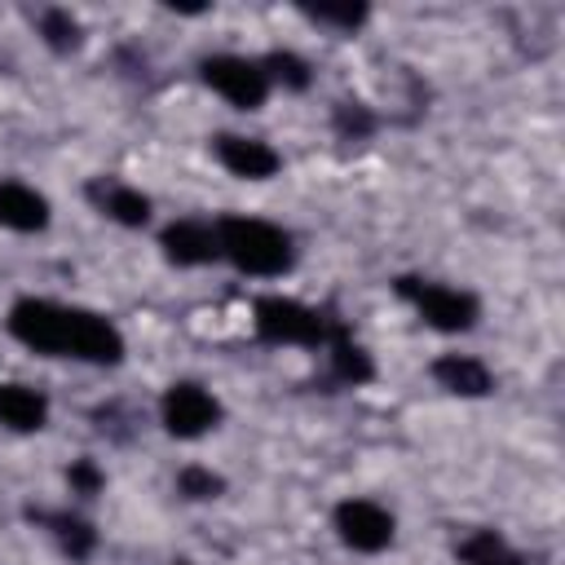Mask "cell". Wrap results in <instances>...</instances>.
<instances>
[{"mask_svg":"<svg viewBox=\"0 0 565 565\" xmlns=\"http://www.w3.org/2000/svg\"><path fill=\"white\" fill-rule=\"evenodd\" d=\"M216 243H221V256L234 269L256 274V278H278L296 260L291 238L278 225L256 221V216H221L216 221Z\"/></svg>","mask_w":565,"mask_h":565,"instance_id":"cell-1","label":"cell"},{"mask_svg":"<svg viewBox=\"0 0 565 565\" xmlns=\"http://www.w3.org/2000/svg\"><path fill=\"white\" fill-rule=\"evenodd\" d=\"M252 322H256V335L265 344H327L340 327L331 313L309 309V305L287 300V296H260L252 309Z\"/></svg>","mask_w":565,"mask_h":565,"instance_id":"cell-2","label":"cell"},{"mask_svg":"<svg viewBox=\"0 0 565 565\" xmlns=\"http://www.w3.org/2000/svg\"><path fill=\"white\" fill-rule=\"evenodd\" d=\"M402 300H411L419 309V318L437 331H468L481 313L477 296L472 291H459V287H446V282H428V278H397L393 282Z\"/></svg>","mask_w":565,"mask_h":565,"instance_id":"cell-3","label":"cell"},{"mask_svg":"<svg viewBox=\"0 0 565 565\" xmlns=\"http://www.w3.org/2000/svg\"><path fill=\"white\" fill-rule=\"evenodd\" d=\"M71 313L66 305H53V300H18L9 309V331L13 340H22L26 349L44 353V358H71Z\"/></svg>","mask_w":565,"mask_h":565,"instance_id":"cell-4","label":"cell"},{"mask_svg":"<svg viewBox=\"0 0 565 565\" xmlns=\"http://www.w3.org/2000/svg\"><path fill=\"white\" fill-rule=\"evenodd\" d=\"M203 79L238 110H256L265 106L269 97V79L260 71V62H247V57H234V53H216L203 62Z\"/></svg>","mask_w":565,"mask_h":565,"instance_id":"cell-5","label":"cell"},{"mask_svg":"<svg viewBox=\"0 0 565 565\" xmlns=\"http://www.w3.org/2000/svg\"><path fill=\"white\" fill-rule=\"evenodd\" d=\"M159 411H163V428H168L172 437H203V433L221 419V402H216L203 384H194V380L168 384Z\"/></svg>","mask_w":565,"mask_h":565,"instance_id":"cell-6","label":"cell"},{"mask_svg":"<svg viewBox=\"0 0 565 565\" xmlns=\"http://www.w3.org/2000/svg\"><path fill=\"white\" fill-rule=\"evenodd\" d=\"M335 530L353 552H384L393 543V516L371 499H344L335 508Z\"/></svg>","mask_w":565,"mask_h":565,"instance_id":"cell-7","label":"cell"},{"mask_svg":"<svg viewBox=\"0 0 565 565\" xmlns=\"http://www.w3.org/2000/svg\"><path fill=\"white\" fill-rule=\"evenodd\" d=\"M71 358L79 362H97V366H115L124 358V335L115 322H106L93 309H75L71 313Z\"/></svg>","mask_w":565,"mask_h":565,"instance_id":"cell-8","label":"cell"},{"mask_svg":"<svg viewBox=\"0 0 565 565\" xmlns=\"http://www.w3.org/2000/svg\"><path fill=\"white\" fill-rule=\"evenodd\" d=\"M216 159H221L234 177H243V181H265V177H274V172L282 168V159H278L274 146L256 141V137H234V132L216 137Z\"/></svg>","mask_w":565,"mask_h":565,"instance_id":"cell-9","label":"cell"},{"mask_svg":"<svg viewBox=\"0 0 565 565\" xmlns=\"http://www.w3.org/2000/svg\"><path fill=\"white\" fill-rule=\"evenodd\" d=\"M163 256L172 260V265H207V260H216L221 256V243H216V225H207V221H172L168 230H163Z\"/></svg>","mask_w":565,"mask_h":565,"instance_id":"cell-10","label":"cell"},{"mask_svg":"<svg viewBox=\"0 0 565 565\" xmlns=\"http://www.w3.org/2000/svg\"><path fill=\"white\" fill-rule=\"evenodd\" d=\"M88 199L102 216L119 221V225H146L150 221V199L141 190H132L128 181H115V177H97L88 181Z\"/></svg>","mask_w":565,"mask_h":565,"instance_id":"cell-11","label":"cell"},{"mask_svg":"<svg viewBox=\"0 0 565 565\" xmlns=\"http://www.w3.org/2000/svg\"><path fill=\"white\" fill-rule=\"evenodd\" d=\"M0 225L18 234H35L49 225V199L22 181H0Z\"/></svg>","mask_w":565,"mask_h":565,"instance_id":"cell-12","label":"cell"},{"mask_svg":"<svg viewBox=\"0 0 565 565\" xmlns=\"http://www.w3.org/2000/svg\"><path fill=\"white\" fill-rule=\"evenodd\" d=\"M433 380H437L446 393H459V397H486V393L494 388L490 371H486L477 358H468V353H441V358L433 362Z\"/></svg>","mask_w":565,"mask_h":565,"instance_id":"cell-13","label":"cell"},{"mask_svg":"<svg viewBox=\"0 0 565 565\" xmlns=\"http://www.w3.org/2000/svg\"><path fill=\"white\" fill-rule=\"evenodd\" d=\"M49 419V402L44 393L26 388V384H0V424H9L13 433H35Z\"/></svg>","mask_w":565,"mask_h":565,"instance_id":"cell-14","label":"cell"},{"mask_svg":"<svg viewBox=\"0 0 565 565\" xmlns=\"http://www.w3.org/2000/svg\"><path fill=\"white\" fill-rule=\"evenodd\" d=\"M327 349H331V375H335L340 384H366V380L375 375L371 353H366L362 344H353V340H349L344 322L335 327V335L327 340Z\"/></svg>","mask_w":565,"mask_h":565,"instance_id":"cell-15","label":"cell"},{"mask_svg":"<svg viewBox=\"0 0 565 565\" xmlns=\"http://www.w3.org/2000/svg\"><path fill=\"white\" fill-rule=\"evenodd\" d=\"M459 561H463V565H525L521 552H516L503 534H494V530H472V534L459 543Z\"/></svg>","mask_w":565,"mask_h":565,"instance_id":"cell-16","label":"cell"},{"mask_svg":"<svg viewBox=\"0 0 565 565\" xmlns=\"http://www.w3.org/2000/svg\"><path fill=\"white\" fill-rule=\"evenodd\" d=\"M31 516H40V521L53 530V539L62 543V552H71L75 561H84V556L93 552V543H97L93 525L79 521V516H66V512H31Z\"/></svg>","mask_w":565,"mask_h":565,"instance_id":"cell-17","label":"cell"},{"mask_svg":"<svg viewBox=\"0 0 565 565\" xmlns=\"http://www.w3.org/2000/svg\"><path fill=\"white\" fill-rule=\"evenodd\" d=\"M260 71H265V79L269 84H282V88H309V66H305V57H296V53H269L265 62H260Z\"/></svg>","mask_w":565,"mask_h":565,"instance_id":"cell-18","label":"cell"},{"mask_svg":"<svg viewBox=\"0 0 565 565\" xmlns=\"http://www.w3.org/2000/svg\"><path fill=\"white\" fill-rule=\"evenodd\" d=\"M313 22H327V26H340V31H353L366 22V4H309L305 9Z\"/></svg>","mask_w":565,"mask_h":565,"instance_id":"cell-19","label":"cell"},{"mask_svg":"<svg viewBox=\"0 0 565 565\" xmlns=\"http://www.w3.org/2000/svg\"><path fill=\"white\" fill-rule=\"evenodd\" d=\"M40 31H44V40H49L53 49H75V40H79V26H75V18H71L66 9L40 13Z\"/></svg>","mask_w":565,"mask_h":565,"instance_id":"cell-20","label":"cell"},{"mask_svg":"<svg viewBox=\"0 0 565 565\" xmlns=\"http://www.w3.org/2000/svg\"><path fill=\"white\" fill-rule=\"evenodd\" d=\"M371 128H375V115H371L362 102H340V106H335V132H340V137H353V141H358V137H366Z\"/></svg>","mask_w":565,"mask_h":565,"instance_id":"cell-21","label":"cell"},{"mask_svg":"<svg viewBox=\"0 0 565 565\" xmlns=\"http://www.w3.org/2000/svg\"><path fill=\"white\" fill-rule=\"evenodd\" d=\"M177 490H181L185 499H216V494L225 490V481H221L216 472H207V468H181Z\"/></svg>","mask_w":565,"mask_h":565,"instance_id":"cell-22","label":"cell"},{"mask_svg":"<svg viewBox=\"0 0 565 565\" xmlns=\"http://www.w3.org/2000/svg\"><path fill=\"white\" fill-rule=\"evenodd\" d=\"M66 481H71V490H75V494H97L106 477L97 472V463H93V459H75V463H71V472H66Z\"/></svg>","mask_w":565,"mask_h":565,"instance_id":"cell-23","label":"cell"}]
</instances>
